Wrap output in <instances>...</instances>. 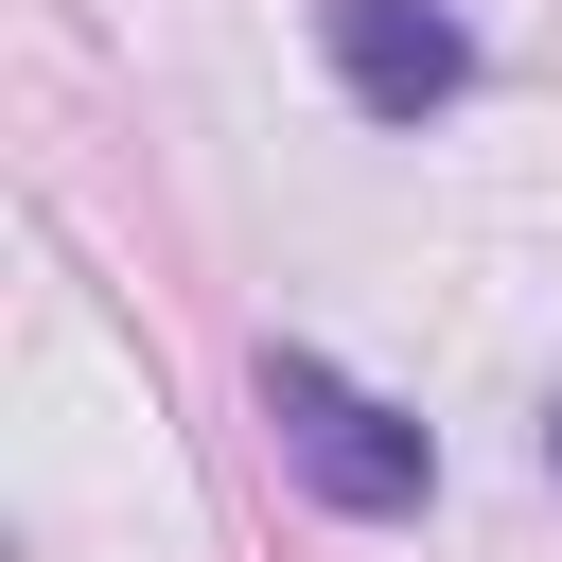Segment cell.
Returning <instances> with one entry per match:
<instances>
[{"label": "cell", "instance_id": "obj_1", "mask_svg": "<svg viewBox=\"0 0 562 562\" xmlns=\"http://www.w3.org/2000/svg\"><path fill=\"white\" fill-rule=\"evenodd\" d=\"M263 439H281V474H299L316 509H351V527H386V509L439 492V439H422L404 404H369L334 351H263Z\"/></svg>", "mask_w": 562, "mask_h": 562}, {"label": "cell", "instance_id": "obj_2", "mask_svg": "<svg viewBox=\"0 0 562 562\" xmlns=\"http://www.w3.org/2000/svg\"><path fill=\"white\" fill-rule=\"evenodd\" d=\"M316 35H334V88H351L369 123H439V105L474 88V35H457L439 0H316Z\"/></svg>", "mask_w": 562, "mask_h": 562}, {"label": "cell", "instance_id": "obj_3", "mask_svg": "<svg viewBox=\"0 0 562 562\" xmlns=\"http://www.w3.org/2000/svg\"><path fill=\"white\" fill-rule=\"evenodd\" d=\"M544 474H562V404H544Z\"/></svg>", "mask_w": 562, "mask_h": 562}]
</instances>
